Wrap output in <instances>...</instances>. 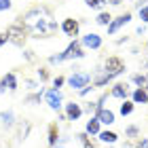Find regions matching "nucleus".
Returning <instances> with one entry per match:
<instances>
[{"instance_id": "3", "label": "nucleus", "mask_w": 148, "mask_h": 148, "mask_svg": "<svg viewBox=\"0 0 148 148\" xmlns=\"http://www.w3.org/2000/svg\"><path fill=\"white\" fill-rule=\"evenodd\" d=\"M4 34H6V38H9V42L15 45V47H23L25 40L30 38V32L25 30L21 23H13V25H9Z\"/></svg>"}, {"instance_id": "28", "label": "nucleus", "mask_w": 148, "mask_h": 148, "mask_svg": "<svg viewBox=\"0 0 148 148\" xmlns=\"http://www.w3.org/2000/svg\"><path fill=\"white\" fill-rule=\"evenodd\" d=\"M83 112H87V114H91V112H97V102H89V104H85Z\"/></svg>"}, {"instance_id": "18", "label": "nucleus", "mask_w": 148, "mask_h": 148, "mask_svg": "<svg viewBox=\"0 0 148 148\" xmlns=\"http://www.w3.org/2000/svg\"><path fill=\"white\" fill-rule=\"evenodd\" d=\"M2 85H4L9 91H17V76H15L13 72L4 74V76H2Z\"/></svg>"}, {"instance_id": "25", "label": "nucleus", "mask_w": 148, "mask_h": 148, "mask_svg": "<svg viewBox=\"0 0 148 148\" xmlns=\"http://www.w3.org/2000/svg\"><path fill=\"white\" fill-rule=\"evenodd\" d=\"M125 136H127V138H138V136H140V127H138V125H129V127L125 129Z\"/></svg>"}, {"instance_id": "8", "label": "nucleus", "mask_w": 148, "mask_h": 148, "mask_svg": "<svg viewBox=\"0 0 148 148\" xmlns=\"http://www.w3.org/2000/svg\"><path fill=\"white\" fill-rule=\"evenodd\" d=\"M80 45H83V49H91L95 51L102 47V36L95 34V32H89V34H85L83 38H80Z\"/></svg>"}, {"instance_id": "12", "label": "nucleus", "mask_w": 148, "mask_h": 148, "mask_svg": "<svg viewBox=\"0 0 148 148\" xmlns=\"http://www.w3.org/2000/svg\"><path fill=\"white\" fill-rule=\"evenodd\" d=\"M95 119L99 121V125H112L114 121H116V116H114V112L108 110V108H102L95 112Z\"/></svg>"}, {"instance_id": "40", "label": "nucleus", "mask_w": 148, "mask_h": 148, "mask_svg": "<svg viewBox=\"0 0 148 148\" xmlns=\"http://www.w3.org/2000/svg\"><path fill=\"white\" fill-rule=\"evenodd\" d=\"M4 91H6V87L2 85V78H0V93H4Z\"/></svg>"}, {"instance_id": "22", "label": "nucleus", "mask_w": 148, "mask_h": 148, "mask_svg": "<svg viewBox=\"0 0 148 148\" xmlns=\"http://www.w3.org/2000/svg\"><path fill=\"white\" fill-rule=\"evenodd\" d=\"M95 21H97L99 25H110V21H112V15H110L108 11H102V13L97 15V19H95Z\"/></svg>"}, {"instance_id": "11", "label": "nucleus", "mask_w": 148, "mask_h": 148, "mask_svg": "<svg viewBox=\"0 0 148 148\" xmlns=\"http://www.w3.org/2000/svg\"><path fill=\"white\" fill-rule=\"evenodd\" d=\"M110 95L112 97H116V99H127V95H129V85L127 83H116V85H112V91H110Z\"/></svg>"}, {"instance_id": "20", "label": "nucleus", "mask_w": 148, "mask_h": 148, "mask_svg": "<svg viewBox=\"0 0 148 148\" xmlns=\"http://www.w3.org/2000/svg\"><path fill=\"white\" fill-rule=\"evenodd\" d=\"M76 138L80 140V144H83V148H97V146H95V142L91 140V136H87L85 131H83V133H78Z\"/></svg>"}, {"instance_id": "37", "label": "nucleus", "mask_w": 148, "mask_h": 148, "mask_svg": "<svg viewBox=\"0 0 148 148\" xmlns=\"http://www.w3.org/2000/svg\"><path fill=\"white\" fill-rule=\"evenodd\" d=\"M25 59H30V62H34V51H25Z\"/></svg>"}, {"instance_id": "16", "label": "nucleus", "mask_w": 148, "mask_h": 148, "mask_svg": "<svg viewBox=\"0 0 148 148\" xmlns=\"http://www.w3.org/2000/svg\"><path fill=\"white\" fill-rule=\"evenodd\" d=\"M99 121L95 119V116H91L89 121H87V125H85V133L87 136H99Z\"/></svg>"}, {"instance_id": "9", "label": "nucleus", "mask_w": 148, "mask_h": 148, "mask_svg": "<svg viewBox=\"0 0 148 148\" xmlns=\"http://www.w3.org/2000/svg\"><path fill=\"white\" fill-rule=\"evenodd\" d=\"M129 21H131V13H129V11L123 13V15H119L116 19H112V21H110V25H108V34H110V36L116 34V32L123 28V25H127Z\"/></svg>"}, {"instance_id": "5", "label": "nucleus", "mask_w": 148, "mask_h": 148, "mask_svg": "<svg viewBox=\"0 0 148 148\" xmlns=\"http://www.w3.org/2000/svg\"><path fill=\"white\" fill-rule=\"evenodd\" d=\"M80 57H85V49H83V45H80V40L74 38L72 42L66 47L64 59H80Z\"/></svg>"}, {"instance_id": "23", "label": "nucleus", "mask_w": 148, "mask_h": 148, "mask_svg": "<svg viewBox=\"0 0 148 148\" xmlns=\"http://www.w3.org/2000/svg\"><path fill=\"white\" fill-rule=\"evenodd\" d=\"M131 80H133V83H136L138 87H144V89L148 87V78H146V74H133Z\"/></svg>"}, {"instance_id": "33", "label": "nucleus", "mask_w": 148, "mask_h": 148, "mask_svg": "<svg viewBox=\"0 0 148 148\" xmlns=\"http://www.w3.org/2000/svg\"><path fill=\"white\" fill-rule=\"evenodd\" d=\"M64 83H66V78H64V76H57L55 80H53V89H59Z\"/></svg>"}, {"instance_id": "34", "label": "nucleus", "mask_w": 148, "mask_h": 148, "mask_svg": "<svg viewBox=\"0 0 148 148\" xmlns=\"http://www.w3.org/2000/svg\"><path fill=\"white\" fill-rule=\"evenodd\" d=\"M136 148H148V140L146 138H140L136 142Z\"/></svg>"}, {"instance_id": "7", "label": "nucleus", "mask_w": 148, "mask_h": 148, "mask_svg": "<svg viewBox=\"0 0 148 148\" xmlns=\"http://www.w3.org/2000/svg\"><path fill=\"white\" fill-rule=\"evenodd\" d=\"M78 30H80V23H78V19H74V17H66L64 21H62V32L66 36H78Z\"/></svg>"}, {"instance_id": "14", "label": "nucleus", "mask_w": 148, "mask_h": 148, "mask_svg": "<svg viewBox=\"0 0 148 148\" xmlns=\"http://www.w3.org/2000/svg\"><path fill=\"white\" fill-rule=\"evenodd\" d=\"M57 140H59V127H57V123H49V129H47V142H49L51 148H55Z\"/></svg>"}, {"instance_id": "19", "label": "nucleus", "mask_w": 148, "mask_h": 148, "mask_svg": "<svg viewBox=\"0 0 148 148\" xmlns=\"http://www.w3.org/2000/svg\"><path fill=\"white\" fill-rule=\"evenodd\" d=\"M0 121H2L4 127H13L15 125V114H13V110H2L0 112Z\"/></svg>"}, {"instance_id": "13", "label": "nucleus", "mask_w": 148, "mask_h": 148, "mask_svg": "<svg viewBox=\"0 0 148 148\" xmlns=\"http://www.w3.org/2000/svg\"><path fill=\"white\" fill-rule=\"evenodd\" d=\"M30 131H32V123H30V121H23V123H19V125H17V131H15V140L21 144L23 140L30 136Z\"/></svg>"}, {"instance_id": "2", "label": "nucleus", "mask_w": 148, "mask_h": 148, "mask_svg": "<svg viewBox=\"0 0 148 148\" xmlns=\"http://www.w3.org/2000/svg\"><path fill=\"white\" fill-rule=\"evenodd\" d=\"M34 38H49V36H53L57 32V21L51 17V11L49 13H45L42 17L38 19V21L32 25V28L28 30Z\"/></svg>"}, {"instance_id": "24", "label": "nucleus", "mask_w": 148, "mask_h": 148, "mask_svg": "<svg viewBox=\"0 0 148 148\" xmlns=\"http://www.w3.org/2000/svg\"><path fill=\"white\" fill-rule=\"evenodd\" d=\"M131 112H133V102H127V99H125V102L121 104V114L127 116V114H131Z\"/></svg>"}, {"instance_id": "29", "label": "nucleus", "mask_w": 148, "mask_h": 148, "mask_svg": "<svg viewBox=\"0 0 148 148\" xmlns=\"http://www.w3.org/2000/svg\"><path fill=\"white\" fill-rule=\"evenodd\" d=\"M62 62H66V59H64V53H59V55H51V57H49V64H62Z\"/></svg>"}, {"instance_id": "10", "label": "nucleus", "mask_w": 148, "mask_h": 148, "mask_svg": "<svg viewBox=\"0 0 148 148\" xmlns=\"http://www.w3.org/2000/svg\"><path fill=\"white\" fill-rule=\"evenodd\" d=\"M80 116H83V106L80 104H76V102L66 104V119L68 121H78Z\"/></svg>"}, {"instance_id": "39", "label": "nucleus", "mask_w": 148, "mask_h": 148, "mask_svg": "<svg viewBox=\"0 0 148 148\" xmlns=\"http://www.w3.org/2000/svg\"><path fill=\"white\" fill-rule=\"evenodd\" d=\"M106 2H110V4H112V6H119V4H121V2H123V0H106Z\"/></svg>"}, {"instance_id": "42", "label": "nucleus", "mask_w": 148, "mask_h": 148, "mask_svg": "<svg viewBox=\"0 0 148 148\" xmlns=\"http://www.w3.org/2000/svg\"><path fill=\"white\" fill-rule=\"evenodd\" d=\"M55 148H66V146H55Z\"/></svg>"}, {"instance_id": "4", "label": "nucleus", "mask_w": 148, "mask_h": 148, "mask_svg": "<svg viewBox=\"0 0 148 148\" xmlns=\"http://www.w3.org/2000/svg\"><path fill=\"white\" fill-rule=\"evenodd\" d=\"M68 85L74 91H80L87 85H91V74L89 72H72V76L68 78Z\"/></svg>"}, {"instance_id": "35", "label": "nucleus", "mask_w": 148, "mask_h": 148, "mask_svg": "<svg viewBox=\"0 0 148 148\" xmlns=\"http://www.w3.org/2000/svg\"><path fill=\"white\" fill-rule=\"evenodd\" d=\"M11 9V0H0V11H9Z\"/></svg>"}, {"instance_id": "30", "label": "nucleus", "mask_w": 148, "mask_h": 148, "mask_svg": "<svg viewBox=\"0 0 148 148\" xmlns=\"http://www.w3.org/2000/svg\"><path fill=\"white\" fill-rule=\"evenodd\" d=\"M140 19H142L144 23H148V4H146V6H142V9H140Z\"/></svg>"}, {"instance_id": "26", "label": "nucleus", "mask_w": 148, "mask_h": 148, "mask_svg": "<svg viewBox=\"0 0 148 148\" xmlns=\"http://www.w3.org/2000/svg\"><path fill=\"white\" fill-rule=\"evenodd\" d=\"M85 4L89 6V9H104L106 0H85Z\"/></svg>"}, {"instance_id": "21", "label": "nucleus", "mask_w": 148, "mask_h": 148, "mask_svg": "<svg viewBox=\"0 0 148 148\" xmlns=\"http://www.w3.org/2000/svg\"><path fill=\"white\" fill-rule=\"evenodd\" d=\"M42 95H45V89H40L38 93H32V95H28L23 102L30 104V106H36V104H40V97H42Z\"/></svg>"}, {"instance_id": "6", "label": "nucleus", "mask_w": 148, "mask_h": 148, "mask_svg": "<svg viewBox=\"0 0 148 148\" xmlns=\"http://www.w3.org/2000/svg\"><path fill=\"white\" fill-rule=\"evenodd\" d=\"M45 99H47L51 110H59L62 108V102H64V95H62L59 89H49V91H45Z\"/></svg>"}, {"instance_id": "31", "label": "nucleus", "mask_w": 148, "mask_h": 148, "mask_svg": "<svg viewBox=\"0 0 148 148\" xmlns=\"http://www.w3.org/2000/svg\"><path fill=\"white\" fill-rule=\"evenodd\" d=\"M23 83H25V89H30V91H34L38 87V83H36V80H32V78H25Z\"/></svg>"}, {"instance_id": "41", "label": "nucleus", "mask_w": 148, "mask_h": 148, "mask_svg": "<svg viewBox=\"0 0 148 148\" xmlns=\"http://www.w3.org/2000/svg\"><path fill=\"white\" fill-rule=\"evenodd\" d=\"M142 66H144V68H148V57H146L144 62H142Z\"/></svg>"}, {"instance_id": "1", "label": "nucleus", "mask_w": 148, "mask_h": 148, "mask_svg": "<svg viewBox=\"0 0 148 148\" xmlns=\"http://www.w3.org/2000/svg\"><path fill=\"white\" fill-rule=\"evenodd\" d=\"M123 72H125V62H123L121 57L112 55V57L106 59L104 70L99 72V76H97L95 83H93V87H104V85H108L114 76H119V74H123Z\"/></svg>"}, {"instance_id": "15", "label": "nucleus", "mask_w": 148, "mask_h": 148, "mask_svg": "<svg viewBox=\"0 0 148 148\" xmlns=\"http://www.w3.org/2000/svg\"><path fill=\"white\" fill-rule=\"evenodd\" d=\"M131 102L133 104H148V91L144 87H138V89L131 93Z\"/></svg>"}, {"instance_id": "43", "label": "nucleus", "mask_w": 148, "mask_h": 148, "mask_svg": "<svg viewBox=\"0 0 148 148\" xmlns=\"http://www.w3.org/2000/svg\"><path fill=\"white\" fill-rule=\"evenodd\" d=\"M146 47H148V40H146Z\"/></svg>"}, {"instance_id": "32", "label": "nucleus", "mask_w": 148, "mask_h": 148, "mask_svg": "<svg viewBox=\"0 0 148 148\" xmlns=\"http://www.w3.org/2000/svg\"><path fill=\"white\" fill-rule=\"evenodd\" d=\"M93 89H95V87H93V85H87V87H85V89H80L78 93H80V95H83V97H87V95H89V93H91Z\"/></svg>"}, {"instance_id": "17", "label": "nucleus", "mask_w": 148, "mask_h": 148, "mask_svg": "<svg viewBox=\"0 0 148 148\" xmlns=\"http://www.w3.org/2000/svg\"><path fill=\"white\" fill-rule=\"evenodd\" d=\"M99 142H104V144H116V140H119V133H114V131H99Z\"/></svg>"}, {"instance_id": "38", "label": "nucleus", "mask_w": 148, "mask_h": 148, "mask_svg": "<svg viewBox=\"0 0 148 148\" xmlns=\"http://www.w3.org/2000/svg\"><path fill=\"white\" fill-rule=\"evenodd\" d=\"M6 42H9V38H6V34H0V47H2V45H6Z\"/></svg>"}, {"instance_id": "36", "label": "nucleus", "mask_w": 148, "mask_h": 148, "mask_svg": "<svg viewBox=\"0 0 148 148\" xmlns=\"http://www.w3.org/2000/svg\"><path fill=\"white\" fill-rule=\"evenodd\" d=\"M68 142H70V138H68V136H59V140H57V146H66Z\"/></svg>"}, {"instance_id": "27", "label": "nucleus", "mask_w": 148, "mask_h": 148, "mask_svg": "<svg viewBox=\"0 0 148 148\" xmlns=\"http://www.w3.org/2000/svg\"><path fill=\"white\" fill-rule=\"evenodd\" d=\"M36 72H38V78L42 80V83H45V80H49V68H45V66H40V68H38Z\"/></svg>"}]
</instances>
